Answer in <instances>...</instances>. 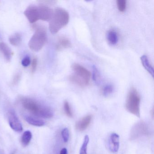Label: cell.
<instances>
[{"instance_id":"d4e9b609","label":"cell","mask_w":154,"mask_h":154,"mask_svg":"<svg viewBox=\"0 0 154 154\" xmlns=\"http://www.w3.org/2000/svg\"><path fill=\"white\" fill-rule=\"evenodd\" d=\"M30 63V57L29 56H26V57H24L21 62V64H22L23 66L25 67H27V66H29Z\"/></svg>"},{"instance_id":"cb8c5ba5","label":"cell","mask_w":154,"mask_h":154,"mask_svg":"<svg viewBox=\"0 0 154 154\" xmlns=\"http://www.w3.org/2000/svg\"><path fill=\"white\" fill-rule=\"evenodd\" d=\"M62 136L63 140L65 142H68L69 137H70V134H69V130L67 128H65L62 130Z\"/></svg>"},{"instance_id":"7402d4cb","label":"cell","mask_w":154,"mask_h":154,"mask_svg":"<svg viewBox=\"0 0 154 154\" xmlns=\"http://www.w3.org/2000/svg\"><path fill=\"white\" fill-rule=\"evenodd\" d=\"M64 108L65 112L67 116L69 118H72L73 117V113L68 102H65L64 103Z\"/></svg>"},{"instance_id":"484cf974","label":"cell","mask_w":154,"mask_h":154,"mask_svg":"<svg viewBox=\"0 0 154 154\" xmlns=\"http://www.w3.org/2000/svg\"><path fill=\"white\" fill-rule=\"evenodd\" d=\"M37 63V59L36 58H34L32 60V63H31V72L32 73L35 72L36 70Z\"/></svg>"},{"instance_id":"5bb4252c","label":"cell","mask_w":154,"mask_h":154,"mask_svg":"<svg viewBox=\"0 0 154 154\" xmlns=\"http://www.w3.org/2000/svg\"><path fill=\"white\" fill-rule=\"evenodd\" d=\"M25 120L29 124L36 127H42L45 124V122L43 120L38 118L30 116V115H25L24 117Z\"/></svg>"},{"instance_id":"5b68a950","label":"cell","mask_w":154,"mask_h":154,"mask_svg":"<svg viewBox=\"0 0 154 154\" xmlns=\"http://www.w3.org/2000/svg\"><path fill=\"white\" fill-rule=\"evenodd\" d=\"M47 41V31L45 28L38 26L35 32L29 42V47L34 52H38L44 47Z\"/></svg>"},{"instance_id":"d6986e66","label":"cell","mask_w":154,"mask_h":154,"mask_svg":"<svg viewBox=\"0 0 154 154\" xmlns=\"http://www.w3.org/2000/svg\"><path fill=\"white\" fill-rule=\"evenodd\" d=\"M90 141L88 135H86L84 139L83 142L80 150V154H87V147Z\"/></svg>"},{"instance_id":"8fae6325","label":"cell","mask_w":154,"mask_h":154,"mask_svg":"<svg viewBox=\"0 0 154 154\" xmlns=\"http://www.w3.org/2000/svg\"><path fill=\"white\" fill-rule=\"evenodd\" d=\"M119 136L116 133H113L110 135L109 141V146L111 151L116 153L119 148Z\"/></svg>"},{"instance_id":"ac0fdd59","label":"cell","mask_w":154,"mask_h":154,"mask_svg":"<svg viewBox=\"0 0 154 154\" xmlns=\"http://www.w3.org/2000/svg\"><path fill=\"white\" fill-rule=\"evenodd\" d=\"M22 41L21 35L19 33H16L12 35L9 38V42L11 44L14 46H18L20 45Z\"/></svg>"},{"instance_id":"44dd1931","label":"cell","mask_w":154,"mask_h":154,"mask_svg":"<svg viewBox=\"0 0 154 154\" xmlns=\"http://www.w3.org/2000/svg\"><path fill=\"white\" fill-rule=\"evenodd\" d=\"M113 91V87L111 85H107L104 86L103 90V94L104 96H108L112 93Z\"/></svg>"},{"instance_id":"7c38bea8","label":"cell","mask_w":154,"mask_h":154,"mask_svg":"<svg viewBox=\"0 0 154 154\" xmlns=\"http://www.w3.org/2000/svg\"><path fill=\"white\" fill-rule=\"evenodd\" d=\"M72 46L70 40L65 37H60L58 38L56 44V49L58 51L70 48Z\"/></svg>"},{"instance_id":"4fadbf2b","label":"cell","mask_w":154,"mask_h":154,"mask_svg":"<svg viewBox=\"0 0 154 154\" xmlns=\"http://www.w3.org/2000/svg\"><path fill=\"white\" fill-rule=\"evenodd\" d=\"M0 52L4 56L7 61L10 62L11 61L13 53L7 44L3 42H0Z\"/></svg>"},{"instance_id":"6da1fadb","label":"cell","mask_w":154,"mask_h":154,"mask_svg":"<svg viewBox=\"0 0 154 154\" xmlns=\"http://www.w3.org/2000/svg\"><path fill=\"white\" fill-rule=\"evenodd\" d=\"M21 103L25 109L35 116L46 119L52 118L54 116V112L51 108L40 104L33 99L23 98Z\"/></svg>"},{"instance_id":"8992f818","label":"cell","mask_w":154,"mask_h":154,"mask_svg":"<svg viewBox=\"0 0 154 154\" xmlns=\"http://www.w3.org/2000/svg\"><path fill=\"white\" fill-rule=\"evenodd\" d=\"M149 130L147 124L144 122H140L137 123L131 130V138L136 139L142 136L149 135Z\"/></svg>"},{"instance_id":"9c48e42d","label":"cell","mask_w":154,"mask_h":154,"mask_svg":"<svg viewBox=\"0 0 154 154\" xmlns=\"http://www.w3.org/2000/svg\"><path fill=\"white\" fill-rule=\"evenodd\" d=\"M38 8L39 11V20L43 21H50L54 13L53 10L43 5L38 6Z\"/></svg>"},{"instance_id":"4316f807","label":"cell","mask_w":154,"mask_h":154,"mask_svg":"<svg viewBox=\"0 0 154 154\" xmlns=\"http://www.w3.org/2000/svg\"><path fill=\"white\" fill-rule=\"evenodd\" d=\"M20 77H21V75H20V73H17V74H16L15 76H14V78H13L12 84H14V85H16V84H17L19 82V81L20 79Z\"/></svg>"},{"instance_id":"30bf717a","label":"cell","mask_w":154,"mask_h":154,"mask_svg":"<svg viewBox=\"0 0 154 154\" xmlns=\"http://www.w3.org/2000/svg\"><path fill=\"white\" fill-rule=\"evenodd\" d=\"M92 117L91 115H88L83 117L78 121L75 124V128L78 131H83L86 130L91 124Z\"/></svg>"},{"instance_id":"52a82bcc","label":"cell","mask_w":154,"mask_h":154,"mask_svg":"<svg viewBox=\"0 0 154 154\" xmlns=\"http://www.w3.org/2000/svg\"><path fill=\"white\" fill-rule=\"evenodd\" d=\"M8 120L11 128L17 132H21L23 130V127L17 115L13 110L9 111L8 112Z\"/></svg>"},{"instance_id":"7a4b0ae2","label":"cell","mask_w":154,"mask_h":154,"mask_svg":"<svg viewBox=\"0 0 154 154\" xmlns=\"http://www.w3.org/2000/svg\"><path fill=\"white\" fill-rule=\"evenodd\" d=\"M69 21V13L66 10L61 8L56 9L49 22L50 32L53 34H56L66 26Z\"/></svg>"},{"instance_id":"ffe728a7","label":"cell","mask_w":154,"mask_h":154,"mask_svg":"<svg viewBox=\"0 0 154 154\" xmlns=\"http://www.w3.org/2000/svg\"><path fill=\"white\" fill-rule=\"evenodd\" d=\"M117 8L120 12H123L127 8V1L125 0H117L116 1Z\"/></svg>"},{"instance_id":"277c9868","label":"cell","mask_w":154,"mask_h":154,"mask_svg":"<svg viewBox=\"0 0 154 154\" xmlns=\"http://www.w3.org/2000/svg\"><path fill=\"white\" fill-rule=\"evenodd\" d=\"M140 96L134 87L130 90L125 103L126 110L138 118L140 117Z\"/></svg>"},{"instance_id":"603a6c76","label":"cell","mask_w":154,"mask_h":154,"mask_svg":"<svg viewBox=\"0 0 154 154\" xmlns=\"http://www.w3.org/2000/svg\"><path fill=\"white\" fill-rule=\"evenodd\" d=\"M92 78L94 81L96 83H98L100 82V75L99 73L98 69L95 66H93V70Z\"/></svg>"},{"instance_id":"3957f363","label":"cell","mask_w":154,"mask_h":154,"mask_svg":"<svg viewBox=\"0 0 154 154\" xmlns=\"http://www.w3.org/2000/svg\"><path fill=\"white\" fill-rule=\"evenodd\" d=\"M72 67L74 73L69 76V81L81 87L87 86L91 79V72L86 68L78 64H74Z\"/></svg>"},{"instance_id":"9a60e30c","label":"cell","mask_w":154,"mask_h":154,"mask_svg":"<svg viewBox=\"0 0 154 154\" xmlns=\"http://www.w3.org/2000/svg\"><path fill=\"white\" fill-rule=\"evenodd\" d=\"M141 63L146 70L151 75L152 77L154 76V68L150 64L148 58L146 55H143L140 57Z\"/></svg>"},{"instance_id":"2e32d148","label":"cell","mask_w":154,"mask_h":154,"mask_svg":"<svg viewBox=\"0 0 154 154\" xmlns=\"http://www.w3.org/2000/svg\"><path fill=\"white\" fill-rule=\"evenodd\" d=\"M107 38L108 42L112 45H116L119 40L118 34L116 31L113 30H110L108 31L107 35Z\"/></svg>"},{"instance_id":"83f0119b","label":"cell","mask_w":154,"mask_h":154,"mask_svg":"<svg viewBox=\"0 0 154 154\" xmlns=\"http://www.w3.org/2000/svg\"><path fill=\"white\" fill-rule=\"evenodd\" d=\"M60 154H67V150L66 148H63L61 149Z\"/></svg>"},{"instance_id":"ba28073f","label":"cell","mask_w":154,"mask_h":154,"mask_svg":"<svg viewBox=\"0 0 154 154\" xmlns=\"http://www.w3.org/2000/svg\"><path fill=\"white\" fill-rule=\"evenodd\" d=\"M25 16L26 17L30 23H34L39 20V11L38 7L31 5L29 6L24 12Z\"/></svg>"},{"instance_id":"e0dca14e","label":"cell","mask_w":154,"mask_h":154,"mask_svg":"<svg viewBox=\"0 0 154 154\" xmlns=\"http://www.w3.org/2000/svg\"><path fill=\"white\" fill-rule=\"evenodd\" d=\"M32 137V134L31 131H25L22 135L21 142L24 146H26L30 143Z\"/></svg>"}]
</instances>
